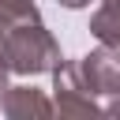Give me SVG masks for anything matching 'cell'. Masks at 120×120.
Instances as JSON below:
<instances>
[{"instance_id":"1","label":"cell","mask_w":120,"mask_h":120,"mask_svg":"<svg viewBox=\"0 0 120 120\" xmlns=\"http://www.w3.org/2000/svg\"><path fill=\"white\" fill-rule=\"evenodd\" d=\"M0 52H4L11 75H26V79L49 75V71L60 64V45H56V38L41 26V19L11 26V30L0 38Z\"/></svg>"},{"instance_id":"2","label":"cell","mask_w":120,"mask_h":120,"mask_svg":"<svg viewBox=\"0 0 120 120\" xmlns=\"http://www.w3.org/2000/svg\"><path fill=\"white\" fill-rule=\"evenodd\" d=\"M49 75H52V112H60V116H98L101 112L98 98L82 86L75 64H68L60 56V64Z\"/></svg>"},{"instance_id":"3","label":"cell","mask_w":120,"mask_h":120,"mask_svg":"<svg viewBox=\"0 0 120 120\" xmlns=\"http://www.w3.org/2000/svg\"><path fill=\"white\" fill-rule=\"evenodd\" d=\"M75 68H79L82 86H86L94 98H109V94L120 86V49H112V45L90 49Z\"/></svg>"},{"instance_id":"4","label":"cell","mask_w":120,"mask_h":120,"mask_svg":"<svg viewBox=\"0 0 120 120\" xmlns=\"http://www.w3.org/2000/svg\"><path fill=\"white\" fill-rule=\"evenodd\" d=\"M0 112L11 120H45V116H52V101L38 86H8Z\"/></svg>"},{"instance_id":"5","label":"cell","mask_w":120,"mask_h":120,"mask_svg":"<svg viewBox=\"0 0 120 120\" xmlns=\"http://www.w3.org/2000/svg\"><path fill=\"white\" fill-rule=\"evenodd\" d=\"M90 34L101 45L120 49V0H101V8L90 15Z\"/></svg>"},{"instance_id":"6","label":"cell","mask_w":120,"mask_h":120,"mask_svg":"<svg viewBox=\"0 0 120 120\" xmlns=\"http://www.w3.org/2000/svg\"><path fill=\"white\" fill-rule=\"evenodd\" d=\"M34 19H41V11H38L34 0H0V38H4L11 26L34 22Z\"/></svg>"},{"instance_id":"7","label":"cell","mask_w":120,"mask_h":120,"mask_svg":"<svg viewBox=\"0 0 120 120\" xmlns=\"http://www.w3.org/2000/svg\"><path fill=\"white\" fill-rule=\"evenodd\" d=\"M8 79H11V68H8V60H4V52H0V101H4V94H8V86H11Z\"/></svg>"},{"instance_id":"8","label":"cell","mask_w":120,"mask_h":120,"mask_svg":"<svg viewBox=\"0 0 120 120\" xmlns=\"http://www.w3.org/2000/svg\"><path fill=\"white\" fill-rule=\"evenodd\" d=\"M101 112H109V116H120V86L109 94V101L101 105Z\"/></svg>"},{"instance_id":"9","label":"cell","mask_w":120,"mask_h":120,"mask_svg":"<svg viewBox=\"0 0 120 120\" xmlns=\"http://www.w3.org/2000/svg\"><path fill=\"white\" fill-rule=\"evenodd\" d=\"M64 8H86V4H94V0H60Z\"/></svg>"}]
</instances>
